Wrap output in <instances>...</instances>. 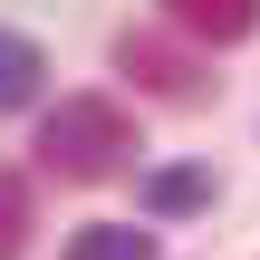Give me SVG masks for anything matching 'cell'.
Returning <instances> with one entry per match:
<instances>
[{
	"label": "cell",
	"mask_w": 260,
	"mask_h": 260,
	"mask_svg": "<svg viewBox=\"0 0 260 260\" xmlns=\"http://www.w3.org/2000/svg\"><path fill=\"white\" fill-rule=\"evenodd\" d=\"M164 19L183 39H212V48H241L260 29V0H164Z\"/></svg>",
	"instance_id": "3957f363"
},
{
	"label": "cell",
	"mask_w": 260,
	"mask_h": 260,
	"mask_svg": "<svg viewBox=\"0 0 260 260\" xmlns=\"http://www.w3.org/2000/svg\"><path fill=\"white\" fill-rule=\"evenodd\" d=\"M68 260H154V232L145 222H96V232H77Z\"/></svg>",
	"instance_id": "5b68a950"
},
{
	"label": "cell",
	"mask_w": 260,
	"mask_h": 260,
	"mask_svg": "<svg viewBox=\"0 0 260 260\" xmlns=\"http://www.w3.org/2000/svg\"><path fill=\"white\" fill-rule=\"evenodd\" d=\"M29 232H39V212H29V174H0V260L29 251Z\"/></svg>",
	"instance_id": "8992f818"
},
{
	"label": "cell",
	"mask_w": 260,
	"mask_h": 260,
	"mask_svg": "<svg viewBox=\"0 0 260 260\" xmlns=\"http://www.w3.org/2000/svg\"><path fill=\"white\" fill-rule=\"evenodd\" d=\"M193 203H212V174H193V164H174V174L145 183V212H193Z\"/></svg>",
	"instance_id": "52a82bcc"
},
{
	"label": "cell",
	"mask_w": 260,
	"mask_h": 260,
	"mask_svg": "<svg viewBox=\"0 0 260 260\" xmlns=\"http://www.w3.org/2000/svg\"><path fill=\"white\" fill-rule=\"evenodd\" d=\"M116 68L145 87V96H174V106H203V68L164 39V29H125L116 39Z\"/></svg>",
	"instance_id": "7a4b0ae2"
},
{
	"label": "cell",
	"mask_w": 260,
	"mask_h": 260,
	"mask_svg": "<svg viewBox=\"0 0 260 260\" xmlns=\"http://www.w3.org/2000/svg\"><path fill=\"white\" fill-rule=\"evenodd\" d=\"M39 77H48V58H39V39H19V29H0V116H19V106L39 96Z\"/></svg>",
	"instance_id": "277c9868"
},
{
	"label": "cell",
	"mask_w": 260,
	"mask_h": 260,
	"mask_svg": "<svg viewBox=\"0 0 260 260\" xmlns=\"http://www.w3.org/2000/svg\"><path fill=\"white\" fill-rule=\"evenodd\" d=\"M135 154H145V145H135V116H125L116 96H58V106L39 116V164H48L58 183H116Z\"/></svg>",
	"instance_id": "6da1fadb"
}]
</instances>
